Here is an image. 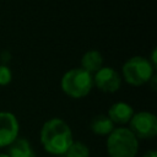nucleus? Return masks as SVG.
I'll return each mask as SVG.
<instances>
[{
	"mask_svg": "<svg viewBox=\"0 0 157 157\" xmlns=\"http://www.w3.org/2000/svg\"><path fill=\"white\" fill-rule=\"evenodd\" d=\"M72 141V131L69 124L63 119L52 118L43 124L40 130V142L48 153L64 156Z\"/></svg>",
	"mask_w": 157,
	"mask_h": 157,
	"instance_id": "nucleus-1",
	"label": "nucleus"
},
{
	"mask_svg": "<svg viewBox=\"0 0 157 157\" xmlns=\"http://www.w3.org/2000/svg\"><path fill=\"white\" fill-rule=\"evenodd\" d=\"M139 151V140L128 128H117L107 137L109 157H135Z\"/></svg>",
	"mask_w": 157,
	"mask_h": 157,
	"instance_id": "nucleus-2",
	"label": "nucleus"
},
{
	"mask_svg": "<svg viewBox=\"0 0 157 157\" xmlns=\"http://www.w3.org/2000/svg\"><path fill=\"white\" fill-rule=\"evenodd\" d=\"M61 90L71 98L86 97L93 87V77L81 67H74L66 71L60 82Z\"/></svg>",
	"mask_w": 157,
	"mask_h": 157,
	"instance_id": "nucleus-3",
	"label": "nucleus"
},
{
	"mask_svg": "<svg viewBox=\"0 0 157 157\" xmlns=\"http://www.w3.org/2000/svg\"><path fill=\"white\" fill-rule=\"evenodd\" d=\"M155 67L144 56H132L123 65V77L131 86H142L152 78Z\"/></svg>",
	"mask_w": 157,
	"mask_h": 157,
	"instance_id": "nucleus-4",
	"label": "nucleus"
},
{
	"mask_svg": "<svg viewBox=\"0 0 157 157\" xmlns=\"http://www.w3.org/2000/svg\"><path fill=\"white\" fill-rule=\"evenodd\" d=\"M129 124V129L136 136V139H152L157 135V118L153 113H134Z\"/></svg>",
	"mask_w": 157,
	"mask_h": 157,
	"instance_id": "nucleus-5",
	"label": "nucleus"
},
{
	"mask_svg": "<svg viewBox=\"0 0 157 157\" xmlns=\"http://www.w3.org/2000/svg\"><path fill=\"white\" fill-rule=\"evenodd\" d=\"M93 77V86L105 93L117 92L121 85V77L113 67L102 66L97 72H94Z\"/></svg>",
	"mask_w": 157,
	"mask_h": 157,
	"instance_id": "nucleus-6",
	"label": "nucleus"
},
{
	"mask_svg": "<svg viewBox=\"0 0 157 157\" xmlns=\"http://www.w3.org/2000/svg\"><path fill=\"white\" fill-rule=\"evenodd\" d=\"M20 124L15 114L0 112V147H9L17 137Z\"/></svg>",
	"mask_w": 157,
	"mask_h": 157,
	"instance_id": "nucleus-7",
	"label": "nucleus"
},
{
	"mask_svg": "<svg viewBox=\"0 0 157 157\" xmlns=\"http://www.w3.org/2000/svg\"><path fill=\"white\" fill-rule=\"evenodd\" d=\"M134 115V109L130 104L125 102H117L110 105L108 110V118L112 120L113 124L124 125L130 121Z\"/></svg>",
	"mask_w": 157,
	"mask_h": 157,
	"instance_id": "nucleus-8",
	"label": "nucleus"
},
{
	"mask_svg": "<svg viewBox=\"0 0 157 157\" xmlns=\"http://www.w3.org/2000/svg\"><path fill=\"white\" fill-rule=\"evenodd\" d=\"M9 157H36V152L29 141L25 137H17L7 150Z\"/></svg>",
	"mask_w": 157,
	"mask_h": 157,
	"instance_id": "nucleus-9",
	"label": "nucleus"
},
{
	"mask_svg": "<svg viewBox=\"0 0 157 157\" xmlns=\"http://www.w3.org/2000/svg\"><path fill=\"white\" fill-rule=\"evenodd\" d=\"M103 66V56L98 50H88L81 59V69L91 75L97 72Z\"/></svg>",
	"mask_w": 157,
	"mask_h": 157,
	"instance_id": "nucleus-10",
	"label": "nucleus"
},
{
	"mask_svg": "<svg viewBox=\"0 0 157 157\" xmlns=\"http://www.w3.org/2000/svg\"><path fill=\"white\" fill-rule=\"evenodd\" d=\"M90 128H91L93 134L99 135V136H108L115 129L112 120L108 118V115H104V114L96 115L91 120Z\"/></svg>",
	"mask_w": 157,
	"mask_h": 157,
	"instance_id": "nucleus-11",
	"label": "nucleus"
},
{
	"mask_svg": "<svg viewBox=\"0 0 157 157\" xmlns=\"http://www.w3.org/2000/svg\"><path fill=\"white\" fill-rule=\"evenodd\" d=\"M65 157H90V148L82 141H72L66 152Z\"/></svg>",
	"mask_w": 157,
	"mask_h": 157,
	"instance_id": "nucleus-12",
	"label": "nucleus"
},
{
	"mask_svg": "<svg viewBox=\"0 0 157 157\" xmlns=\"http://www.w3.org/2000/svg\"><path fill=\"white\" fill-rule=\"evenodd\" d=\"M12 80V72L5 64H0V86H6Z\"/></svg>",
	"mask_w": 157,
	"mask_h": 157,
	"instance_id": "nucleus-13",
	"label": "nucleus"
},
{
	"mask_svg": "<svg viewBox=\"0 0 157 157\" xmlns=\"http://www.w3.org/2000/svg\"><path fill=\"white\" fill-rule=\"evenodd\" d=\"M142 157H157V152L155 150H148Z\"/></svg>",
	"mask_w": 157,
	"mask_h": 157,
	"instance_id": "nucleus-14",
	"label": "nucleus"
},
{
	"mask_svg": "<svg viewBox=\"0 0 157 157\" xmlns=\"http://www.w3.org/2000/svg\"><path fill=\"white\" fill-rule=\"evenodd\" d=\"M0 157H9L7 153H0Z\"/></svg>",
	"mask_w": 157,
	"mask_h": 157,
	"instance_id": "nucleus-15",
	"label": "nucleus"
}]
</instances>
